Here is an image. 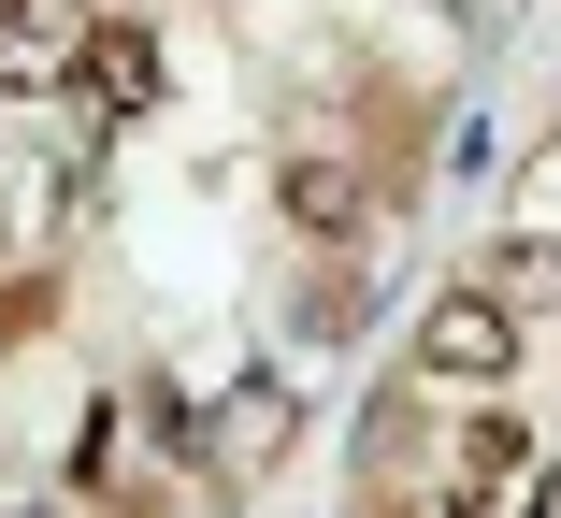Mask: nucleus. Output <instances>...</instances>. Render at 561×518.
<instances>
[{"label": "nucleus", "instance_id": "f257e3e1", "mask_svg": "<svg viewBox=\"0 0 561 518\" xmlns=\"http://www.w3.org/2000/svg\"><path fill=\"white\" fill-rule=\"evenodd\" d=\"M417 375H446V389H504V375H518V302H504V288H446V302H417Z\"/></svg>", "mask_w": 561, "mask_h": 518}, {"label": "nucleus", "instance_id": "f03ea898", "mask_svg": "<svg viewBox=\"0 0 561 518\" xmlns=\"http://www.w3.org/2000/svg\"><path fill=\"white\" fill-rule=\"evenodd\" d=\"M87 58V0H0V101H44Z\"/></svg>", "mask_w": 561, "mask_h": 518}, {"label": "nucleus", "instance_id": "7ed1b4c3", "mask_svg": "<svg viewBox=\"0 0 561 518\" xmlns=\"http://www.w3.org/2000/svg\"><path fill=\"white\" fill-rule=\"evenodd\" d=\"M159 30L145 15H87V58H72V87H87V116H145V101H159Z\"/></svg>", "mask_w": 561, "mask_h": 518}, {"label": "nucleus", "instance_id": "20e7f679", "mask_svg": "<svg viewBox=\"0 0 561 518\" xmlns=\"http://www.w3.org/2000/svg\"><path fill=\"white\" fill-rule=\"evenodd\" d=\"M288 217H302V231H360V173L331 159V145H317V159H288Z\"/></svg>", "mask_w": 561, "mask_h": 518}, {"label": "nucleus", "instance_id": "39448f33", "mask_svg": "<svg viewBox=\"0 0 561 518\" xmlns=\"http://www.w3.org/2000/svg\"><path fill=\"white\" fill-rule=\"evenodd\" d=\"M504 518H561V475H533V490H518V504H504Z\"/></svg>", "mask_w": 561, "mask_h": 518}]
</instances>
